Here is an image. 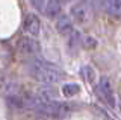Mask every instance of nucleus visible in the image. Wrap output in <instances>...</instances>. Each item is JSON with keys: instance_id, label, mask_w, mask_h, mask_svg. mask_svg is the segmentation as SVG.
<instances>
[{"instance_id": "f03ea898", "label": "nucleus", "mask_w": 121, "mask_h": 120, "mask_svg": "<svg viewBox=\"0 0 121 120\" xmlns=\"http://www.w3.org/2000/svg\"><path fill=\"white\" fill-rule=\"evenodd\" d=\"M17 49L21 55L27 56V58H36L41 52V46L36 40L30 38V37H23L17 41Z\"/></svg>"}, {"instance_id": "1a4fd4ad", "label": "nucleus", "mask_w": 121, "mask_h": 120, "mask_svg": "<svg viewBox=\"0 0 121 120\" xmlns=\"http://www.w3.org/2000/svg\"><path fill=\"white\" fill-rule=\"evenodd\" d=\"M68 37H70V40H68V47H70L71 50H76V49L80 46V43H82V35H80V32L73 31Z\"/></svg>"}, {"instance_id": "ddd939ff", "label": "nucleus", "mask_w": 121, "mask_h": 120, "mask_svg": "<svg viewBox=\"0 0 121 120\" xmlns=\"http://www.w3.org/2000/svg\"><path fill=\"white\" fill-rule=\"evenodd\" d=\"M29 3H30V6H32L33 9L41 11V12H43L45 3H47V0H29Z\"/></svg>"}, {"instance_id": "2eb2a0df", "label": "nucleus", "mask_w": 121, "mask_h": 120, "mask_svg": "<svg viewBox=\"0 0 121 120\" xmlns=\"http://www.w3.org/2000/svg\"><path fill=\"white\" fill-rule=\"evenodd\" d=\"M59 2H71V0H59Z\"/></svg>"}, {"instance_id": "9d476101", "label": "nucleus", "mask_w": 121, "mask_h": 120, "mask_svg": "<svg viewBox=\"0 0 121 120\" xmlns=\"http://www.w3.org/2000/svg\"><path fill=\"white\" fill-rule=\"evenodd\" d=\"M80 93V87L77 84H65L62 87V94L65 97H73Z\"/></svg>"}, {"instance_id": "f257e3e1", "label": "nucleus", "mask_w": 121, "mask_h": 120, "mask_svg": "<svg viewBox=\"0 0 121 120\" xmlns=\"http://www.w3.org/2000/svg\"><path fill=\"white\" fill-rule=\"evenodd\" d=\"M27 69L30 76L38 82H43V84L52 85L60 81L62 73L56 65L50 64V62L44 61L43 58H30V61L27 62Z\"/></svg>"}, {"instance_id": "f8f14e48", "label": "nucleus", "mask_w": 121, "mask_h": 120, "mask_svg": "<svg viewBox=\"0 0 121 120\" xmlns=\"http://www.w3.org/2000/svg\"><path fill=\"white\" fill-rule=\"evenodd\" d=\"M82 73H83V78H85L88 82H92L95 79V72L91 65H83L82 67Z\"/></svg>"}, {"instance_id": "9b49d317", "label": "nucleus", "mask_w": 121, "mask_h": 120, "mask_svg": "<svg viewBox=\"0 0 121 120\" xmlns=\"http://www.w3.org/2000/svg\"><path fill=\"white\" fill-rule=\"evenodd\" d=\"M106 9L112 15H120L121 14V0H108Z\"/></svg>"}, {"instance_id": "4468645a", "label": "nucleus", "mask_w": 121, "mask_h": 120, "mask_svg": "<svg viewBox=\"0 0 121 120\" xmlns=\"http://www.w3.org/2000/svg\"><path fill=\"white\" fill-rule=\"evenodd\" d=\"M108 6V0H92V8L95 11H103Z\"/></svg>"}, {"instance_id": "6e6552de", "label": "nucleus", "mask_w": 121, "mask_h": 120, "mask_svg": "<svg viewBox=\"0 0 121 120\" xmlns=\"http://www.w3.org/2000/svg\"><path fill=\"white\" fill-rule=\"evenodd\" d=\"M38 94H39L41 99H45V100H55L56 97L59 96V91L56 90L55 87H50V85H47V87H43L38 91Z\"/></svg>"}, {"instance_id": "39448f33", "label": "nucleus", "mask_w": 121, "mask_h": 120, "mask_svg": "<svg viewBox=\"0 0 121 120\" xmlns=\"http://www.w3.org/2000/svg\"><path fill=\"white\" fill-rule=\"evenodd\" d=\"M23 29L30 37H38L41 32V20L36 14H27L23 23Z\"/></svg>"}, {"instance_id": "20e7f679", "label": "nucleus", "mask_w": 121, "mask_h": 120, "mask_svg": "<svg viewBox=\"0 0 121 120\" xmlns=\"http://www.w3.org/2000/svg\"><path fill=\"white\" fill-rule=\"evenodd\" d=\"M98 90H100L101 97L106 100V103L111 108H115V96H113V90H112L109 78H106V76L100 78V81H98Z\"/></svg>"}, {"instance_id": "423d86ee", "label": "nucleus", "mask_w": 121, "mask_h": 120, "mask_svg": "<svg viewBox=\"0 0 121 120\" xmlns=\"http://www.w3.org/2000/svg\"><path fill=\"white\" fill-rule=\"evenodd\" d=\"M56 31H58L60 35L68 37L71 32L74 31L73 28V21L68 15H59L58 20H56Z\"/></svg>"}, {"instance_id": "7ed1b4c3", "label": "nucleus", "mask_w": 121, "mask_h": 120, "mask_svg": "<svg viewBox=\"0 0 121 120\" xmlns=\"http://www.w3.org/2000/svg\"><path fill=\"white\" fill-rule=\"evenodd\" d=\"M70 14L73 17V20L79 24H85L89 20V8L85 2H77L71 6Z\"/></svg>"}, {"instance_id": "0eeeda50", "label": "nucleus", "mask_w": 121, "mask_h": 120, "mask_svg": "<svg viewBox=\"0 0 121 120\" xmlns=\"http://www.w3.org/2000/svg\"><path fill=\"white\" fill-rule=\"evenodd\" d=\"M60 11H62V6L59 0H47L43 12L47 18H58L60 15Z\"/></svg>"}]
</instances>
